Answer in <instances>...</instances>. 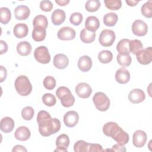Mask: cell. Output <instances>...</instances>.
Wrapping results in <instances>:
<instances>
[{"label": "cell", "mask_w": 152, "mask_h": 152, "mask_svg": "<svg viewBox=\"0 0 152 152\" xmlns=\"http://www.w3.org/2000/svg\"><path fill=\"white\" fill-rule=\"evenodd\" d=\"M39 131L43 137H48L58 132L61 128V122L58 119L52 118L45 110H40L37 115Z\"/></svg>", "instance_id": "obj_1"}, {"label": "cell", "mask_w": 152, "mask_h": 152, "mask_svg": "<svg viewBox=\"0 0 152 152\" xmlns=\"http://www.w3.org/2000/svg\"><path fill=\"white\" fill-rule=\"evenodd\" d=\"M103 132L107 137H112L115 141L121 145L128 142L129 135L116 122H109L103 126Z\"/></svg>", "instance_id": "obj_2"}, {"label": "cell", "mask_w": 152, "mask_h": 152, "mask_svg": "<svg viewBox=\"0 0 152 152\" xmlns=\"http://www.w3.org/2000/svg\"><path fill=\"white\" fill-rule=\"evenodd\" d=\"M14 85L17 92L22 96H28L31 92L32 85L26 75L18 76L15 81Z\"/></svg>", "instance_id": "obj_3"}, {"label": "cell", "mask_w": 152, "mask_h": 152, "mask_svg": "<svg viewBox=\"0 0 152 152\" xmlns=\"http://www.w3.org/2000/svg\"><path fill=\"white\" fill-rule=\"evenodd\" d=\"M56 95L60 99L61 103L64 107H69L74 104L75 98L70 90L66 87H59L56 91Z\"/></svg>", "instance_id": "obj_4"}, {"label": "cell", "mask_w": 152, "mask_h": 152, "mask_svg": "<svg viewBox=\"0 0 152 152\" xmlns=\"http://www.w3.org/2000/svg\"><path fill=\"white\" fill-rule=\"evenodd\" d=\"M93 101L97 109L100 111H106L110 106L109 97L103 92H97L93 97Z\"/></svg>", "instance_id": "obj_5"}, {"label": "cell", "mask_w": 152, "mask_h": 152, "mask_svg": "<svg viewBox=\"0 0 152 152\" xmlns=\"http://www.w3.org/2000/svg\"><path fill=\"white\" fill-rule=\"evenodd\" d=\"M115 33L113 30L104 29L100 34L99 42L102 46L109 47L113 45L115 40Z\"/></svg>", "instance_id": "obj_6"}, {"label": "cell", "mask_w": 152, "mask_h": 152, "mask_svg": "<svg viewBox=\"0 0 152 152\" xmlns=\"http://www.w3.org/2000/svg\"><path fill=\"white\" fill-rule=\"evenodd\" d=\"M34 56L36 60L41 64H46L50 61L49 50L45 46H40L36 48L34 52Z\"/></svg>", "instance_id": "obj_7"}, {"label": "cell", "mask_w": 152, "mask_h": 152, "mask_svg": "<svg viewBox=\"0 0 152 152\" xmlns=\"http://www.w3.org/2000/svg\"><path fill=\"white\" fill-rule=\"evenodd\" d=\"M138 62L142 65H147L152 61V49L151 47H148L138 52L136 54Z\"/></svg>", "instance_id": "obj_8"}, {"label": "cell", "mask_w": 152, "mask_h": 152, "mask_svg": "<svg viewBox=\"0 0 152 152\" xmlns=\"http://www.w3.org/2000/svg\"><path fill=\"white\" fill-rule=\"evenodd\" d=\"M132 31L136 36H144L147 33L148 26L144 21L136 20L132 24Z\"/></svg>", "instance_id": "obj_9"}, {"label": "cell", "mask_w": 152, "mask_h": 152, "mask_svg": "<svg viewBox=\"0 0 152 152\" xmlns=\"http://www.w3.org/2000/svg\"><path fill=\"white\" fill-rule=\"evenodd\" d=\"M75 93L78 97L87 99L90 96L92 93V88L89 84L86 83H80L75 87Z\"/></svg>", "instance_id": "obj_10"}, {"label": "cell", "mask_w": 152, "mask_h": 152, "mask_svg": "<svg viewBox=\"0 0 152 152\" xmlns=\"http://www.w3.org/2000/svg\"><path fill=\"white\" fill-rule=\"evenodd\" d=\"M147 138V136L144 131L142 130H137L133 134L132 143L135 147L141 148L145 145Z\"/></svg>", "instance_id": "obj_11"}, {"label": "cell", "mask_w": 152, "mask_h": 152, "mask_svg": "<svg viewBox=\"0 0 152 152\" xmlns=\"http://www.w3.org/2000/svg\"><path fill=\"white\" fill-rule=\"evenodd\" d=\"M75 31L70 27H63L61 28L57 34L58 38L62 40H72L75 37Z\"/></svg>", "instance_id": "obj_12"}, {"label": "cell", "mask_w": 152, "mask_h": 152, "mask_svg": "<svg viewBox=\"0 0 152 152\" xmlns=\"http://www.w3.org/2000/svg\"><path fill=\"white\" fill-rule=\"evenodd\" d=\"M79 120L78 113L74 110L68 111L64 116V122L65 125L69 128L75 126Z\"/></svg>", "instance_id": "obj_13"}, {"label": "cell", "mask_w": 152, "mask_h": 152, "mask_svg": "<svg viewBox=\"0 0 152 152\" xmlns=\"http://www.w3.org/2000/svg\"><path fill=\"white\" fill-rule=\"evenodd\" d=\"M145 95L144 92L139 88L132 90L128 94L129 100L134 104L140 103L145 100Z\"/></svg>", "instance_id": "obj_14"}, {"label": "cell", "mask_w": 152, "mask_h": 152, "mask_svg": "<svg viewBox=\"0 0 152 152\" xmlns=\"http://www.w3.org/2000/svg\"><path fill=\"white\" fill-rule=\"evenodd\" d=\"M30 14V10L26 5H18L14 10L15 17L18 20H26L29 17Z\"/></svg>", "instance_id": "obj_15"}, {"label": "cell", "mask_w": 152, "mask_h": 152, "mask_svg": "<svg viewBox=\"0 0 152 152\" xmlns=\"http://www.w3.org/2000/svg\"><path fill=\"white\" fill-rule=\"evenodd\" d=\"M53 65L59 69H65L67 67L69 63L68 58L64 54L59 53L53 58Z\"/></svg>", "instance_id": "obj_16"}, {"label": "cell", "mask_w": 152, "mask_h": 152, "mask_svg": "<svg viewBox=\"0 0 152 152\" xmlns=\"http://www.w3.org/2000/svg\"><path fill=\"white\" fill-rule=\"evenodd\" d=\"M115 80L119 84H126L130 80V74L125 68L118 69L115 73Z\"/></svg>", "instance_id": "obj_17"}, {"label": "cell", "mask_w": 152, "mask_h": 152, "mask_svg": "<svg viewBox=\"0 0 152 152\" xmlns=\"http://www.w3.org/2000/svg\"><path fill=\"white\" fill-rule=\"evenodd\" d=\"M77 65L79 69L81 71L87 72L92 66V60L91 58L87 55L82 56L79 58Z\"/></svg>", "instance_id": "obj_18"}, {"label": "cell", "mask_w": 152, "mask_h": 152, "mask_svg": "<svg viewBox=\"0 0 152 152\" xmlns=\"http://www.w3.org/2000/svg\"><path fill=\"white\" fill-rule=\"evenodd\" d=\"M15 126L14 120L8 116L3 118L1 120L0 128L1 130L5 133H9L11 132Z\"/></svg>", "instance_id": "obj_19"}, {"label": "cell", "mask_w": 152, "mask_h": 152, "mask_svg": "<svg viewBox=\"0 0 152 152\" xmlns=\"http://www.w3.org/2000/svg\"><path fill=\"white\" fill-rule=\"evenodd\" d=\"M100 27V21L97 17L91 15L86 18L85 21V28L93 32H96Z\"/></svg>", "instance_id": "obj_20"}, {"label": "cell", "mask_w": 152, "mask_h": 152, "mask_svg": "<svg viewBox=\"0 0 152 152\" xmlns=\"http://www.w3.org/2000/svg\"><path fill=\"white\" fill-rule=\"evenodd\" d=\"M66 15L64 11L61 9L55 10L52 14L51 20L55 26L61 25L65 20Z\"/></svg>", "instance_id": "obj_21"}, {"label": "cell", "mask_w": 152, "mask_h": 152, "mask_svg": "<svg viewBox=\"0 0 152 152\" xmlns=\"http://www.w3.org/2000/svg\"><path fill=\"white\" fill-rule=\"evenodd\" d=\"M13 32L16 37L22 39L27 35L28 28V26L24 23H18L14 26Z\"/></svg>", "instance_id": "obj_22"}, {"label": "cell", "mask_w": 152, "mask_h": 152, "mask_svg": "<svg viewBox=\"0 0 152 152\" xmlns=\"http://www.w3.org/2000/svg\"><path fill=\"white\" fill-rule=\"evenodd\" d=\"M30 131L26 126L18 127L15 132V137L19 141H26L30 137Z\"/></svg>", "instance_id": "obj_23"}, {"label": "cell", "mask_w": 152, "mask_h": 152, "mask_svg": "<svg viewBox=\"0 0 152 152\" xmlns=\"http://www.w3.org/2000/svg\"><path fill=\"white\" fill-rule=\"evenodd\" d=\"M31 49L32 48L30 43L27 41L20 42L17 46V51L18 53L24 56L28 55L30 53Z\"/></svg>", "instance_id": "obj_24"}, {"label": "cell", "mask_w": 152, "mask_h": 152, "mask_svg": "<svg viewBox=\"0 0 152 152\" xmlns=\"http://www.w3.org/2000/svg\"><path fill=\"white\" fill-rule=\"evenodd\" d=\"M80 37L83 42L86 43H92L96 39V32L90 31L84 28L81 31Z\"/></svg>", "instance_id": "obj_25"}, {"label": "cell", "mask_w": 152, "mask_h": 152, "mask_svg": "<svg viewBox=\"0 0 152 152\" xmlns=\"http://www.w3.org/2000/svg\"><path fill=\"white\" fill-rule=\"evenodd\" d=\"M129 41L130 40L128 39H123L118 43L116 45V50L119 53L128 55L131 53L129 46Z\"/></svg>", "instance_id": "obj_26"}, {"label": "cell", "mask_w": 152, "mask_h": 152, "mask_svg": "<svg viewBox=\"0 0 152 152\" xmlns=\"http://www.w3.org/2000/svg\"><path fill=\"white\" fill-rule=\"evenodd\" d=\"M32 38L36 42L43 41L46 36V29L42 27H35L32 31Z\"/></svg>", "instance_id": "obj_27"}, {"label": "cell", "mask_w": 152, "mask_h": 152, "mask_svg": "<svg viewBox=\"0 0 152 152\" xmlns=\"http://www.w3.org/2000/svg\"><path fill=\"white\" fill-rule=\"evenodd\" d=\"M118 20V15L114 12H109L105 14L103 17L104 24L109 27L115 26Z\"/></svg>", "instance_id": "obj_28"}, {"label": "cell", "mask_w": 152, "mask_h": 152, "mask_svg": "<svg viewBox=\"0 0 152 152\" xmlns=\"http://www.w3.org/2000/svg\"><path fill=\"white\" fill-rule=\"evenodd\" d=\"M33 24L34 27H39L46 29L48 26V19L46 17L43 15H36L33 19Z\"/></svg>", "instance_id": "obj_29"}, {"label": "cell", "mask_w": 152, "mask_h": 152, "mask_svg": "<svg viewBox=\"0 0 152 152\" xmlns=\"http://www.w3.org/2000/svg\"><path fill=\"white\" fill-rule=\"evenodd\" d=\"M113 59L112 53L107 50L101 51L98 55L99 61L103 64H107L112 61Z\"/></svg>", "instance_id": "obj_30"}, {"label": "cell", "mask_w": 152, "mask_h": 152, "mask_svg": "<svg viewBox=\"0 0 152 152\" xmlns=\"http://www.w3.org/2000/svg\"><path fill=\"white\" fill-rule=\"evenodd\" d=\"M69 144V138L66 134H61L57 137L56 140V145L57 147H63L67 149Z\"/></svg>", "instance_id": "obj_31"}, {"label": "cell", "mask_w": 152, "mask_h": 152, "mask_svg": "<svg viewBox=\"0 0 152 152\" xmlns=\"http://www.w3.org/2000/svg\"><path fill=\"white\" fill-rule=\"evenodd\" d=\"M11 13L10 10L7 7L0 8V21L4 24H7L11 20Z\"/></svg>", "instance_id": "obj_32"}, {"label": "cell", "mask_w": 152, "mask_h": 152, "mask_svg": "<svg viewBox=\"0 0 152 152\" xmlns=\"http://www.w3.org/2000/svg\"><path fill=\"white\" fill-rule=\"evenodd\" d=\"M130 52L135 55L138 52L143 49V45L140 40L134 39L129 41Z\"/></svg>", "instance_id": "obj_33"}, {"label": "cell", "mask_w": 152, "mask_h": 152, "mask_svg": "<svg viewBox=\"0 0 152 152\" xmlns=\"http://www.w3.org/2000/svg\"><path fill=\"white\" fill-rule=\"evenodd\" d=\"M118 63L122 66H128L131 64V56L128 55L118 53L116 56Z\"/></svg>", "instance_id": "obj_34"}, {"label": "cell", "mask_w": 152, "mask_h": 152, "mask_svg": "<svg viewBox=\"0 0 152 152\" xmlns=\"http://www.w3.org/2000/svg\"><path fill=\"white\" fill-rule=\"evenodd\" d=\"M100 2L99 0H88L86 2L85 8L88 12H95L100 7Z\"/></svg>", "instance_id": "obj_35"}, {"label": "cell", "mask_w": 152, "mask_h": 152, "mask_svg": "<svg viewBox=\"0 0 152 152\" xmlns=\"http://www.w3.org/2000/svg\"><path fill=\"white\" fill-rule=\"evenodd\" d=\"M141 11L144 17L151 18L152 17V1H148L144 4L141 6Z\"/></svg>", "instance_id": "obj_36"}, {"label": "cell", "mask_w": 152, "mask_h": 152, "mask_svg": "<svg viewBox=\"0 0 152 152\" xmlns=\"http://www.w3.org/2000/svg\"><path fill=\"white\" fill-rule=\"evenodd\" d=\"M105 6L110 10H118L122 7L121 0H104Z\"/></svg>", "instance_id": "obj_37"}, {"label": "cell", "mask_w": 152, "mask_h": 152, "mask_svg": "<svg viewBox=\"0 0 152 152\" xmlns=\"http://www.w3.org/2000/svg\"><path fill=\"white\" fill-rule=\"evenodd\" d=\"M43 103L48 106H53L56 103L55 96L51 93H45L42 96Z\"/></svg>", "instance_id": "obj_38"}, {"label": "cell", "mask_w": 152, "mask_h": 152, "mask_svg": "<svg viewBox=\"0 0 152 152\" xmlns=\"http://www.w3.org/2000/svg\"><path fill=\"white\" fill-rule=\"evenodd\" d=\"M88 143L84 140L77 141L74 145V150L75 152H84L88 151Z\"/></svg>", "instance_id": "obj_39"}, {"label": "cell", "mask_w": 152, "mask_h": 152, "mask_svg": "<svg viewBox=\"0 0 152 152\" xmlns=\"http://www.w3.org/2000/svg\"><path fill=\"white\" fill-rule=\"evenodd\" d=\"M34 114V110L33 108L31 106H26L21 111L22 118L26 121L31 120Z\"/></svg>", "instance_id": "obj_40"}, {"label": "cell", "mask_w": 152, "mask_h": 152, "mask_svg": "<svg viewBox=\"0 0 152 152\" xmlns=\"http://www.w3.org/2000/svg\"><path fill=\"white\" fill-rule=\"evenodd\" d=\"M43 86L46 89L51 90L56 86V80L52 76H47L43 80Z\"/></svg>", "instance_id": "obj_41"}, {"label": "cell", "mask_w": 152, "mask_h": 152, "mask_svg": "<svg viewBox=\"0 0 152 152\" xmlns=\"http://www.w3.org/2000/svg\"><path fill=\"white\" fill-rule=\"evenodd\" d=\"M83 15L80 12H74L69 17V21L74 26L80 25L83 21Z\"/></svg>", "instance_id": "obj_42"}, {"label": "cell", "mask_w": 152, "mask_h": 152, "mask_svg": "<svg viewBox=\"0 0 152 152\" xmlns=\"http://www.w3.org/2000/svg\"><path fill=\"white\" fill-rule=\"evenodd\" d=\"M40 8L45 12H49L53 8V4L50 1L44 0L40 3Z\"/></svg>", "instance_id": "obj_43"}, {"label": "cell", "mask_w": 152, "mask_h": 152, "mask_svg": "<svg viewBox=\"0 0 152 152\" xmlns=\"http://www.w3.org/2000/svg\"><path fill=\"white\" fill-rule=\"evenodd\" d=\"M102 146L99 144H88V151H103Z\"/></svg>", "instance_id": "obj_44"}, {"label": "cell", "mask_w": 152, "mask_h": 152, "mask_svg": "<svg viewBox=\"0 0 152 152\" xmlns=\"http://www.w3.org/2000/svg\"><path fill=\"white\" fill-rule=\"evenodd\" d=\"M111 151H126V148L124 145H121L120 144H116L112 146Z\"/></svg>", "instance_id": "obj_45"}, {"label": "cell", "mask_w": 152, "mask_h": 152, "mask_svg": "<svg viewBox=\"0 0 152 152\" xmlns=\"http://www.w3.org/2000/svg\"><path fill=\"white\" fill-rule=\"evenodd\" d=\"M8 50V45L7 43L3 40L0 41V54L2 55Z\"/></svg>", "instance_id": "obj_46"}, {"label": "cell", "mask_w": 152, "mask_h": 152, "mask_svg": "<svg viewBox=\"0 0 152 152\" xmlns=\"http://www.w3.org/2000/svg\"><path fill=\"white\" fill-rule=\"evenodd\" d=\"M7 69L3 66H1V71H0V82H3L7 78Z\"/></svg>", "instance_id": "obj_47"}, {"label": "cell", "mask_w": 152, "mask_h": 152, "mask_svg": "<svg viewBox=\"0 0 152 152\" xmlns=\"http://www.w3.org/2000/svg\"><path fill=\"white\" fill-rule=\"evenodd\" d=\"M12 152L14 151H27V149L23 145H17L14 147V148L12 150Z\"/></svg>", "instance_id": "obj_48"}, {"label": "cell", "mask_w": 152, "mask_h": 152, "mask_svg": "<svg viewBox=\"0 0 152 152\" xmlns=\"http://www.w3.org/2000/svg\"><path fill=\"white\" fill-rule=\"evenodd\" d=\"M55 2L60 6H65L69 4V0H55Z\"/></svg>", "instance_id": "obj_49"}, {"label": "cell", "mask_w": 152, "mask_h": 152, "mask_svg": "<svg viewBox=\"0 0 152 152\" xmlns=\"http://www.w3.org/2000/svg\"><path fill=\"white\" fill-rule=\"evenodd\" d=\"M126 3L128 4V5L130 6V7H134L135 6L138 2V1H135V0H126L125 1Z\"/></svg>", "instance_id": "obj_50"}, {"label": "cell", "mask_w": 152, "mask_h": 152, "mask_svg": "<svg viewBox=\"0 0 152 152\" xmlns=\"http://www.w3.org/2000/svg\"><path fill=\"white\" fill-rule=\"evenodd\" d=\"M54 151H59V152H67V149L63 147H56V149L54 150Z\"/></svg>", "instance_id": "obj_51"}]
</instances>
